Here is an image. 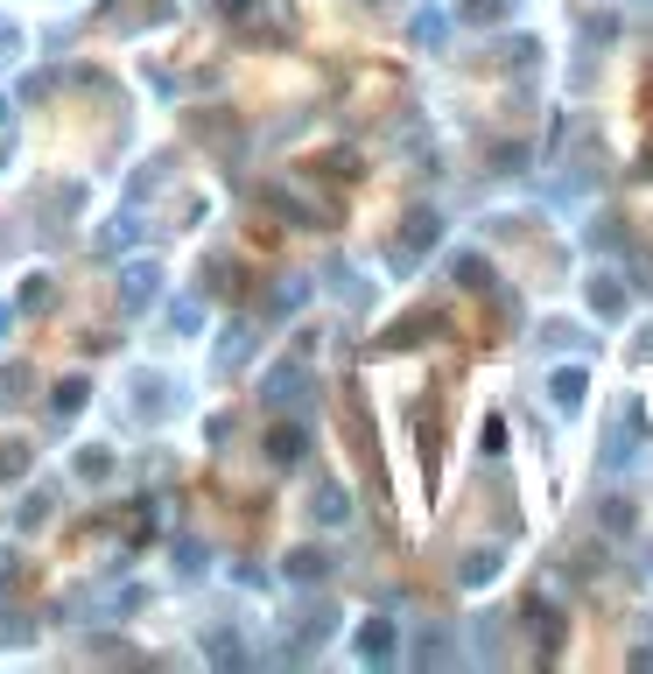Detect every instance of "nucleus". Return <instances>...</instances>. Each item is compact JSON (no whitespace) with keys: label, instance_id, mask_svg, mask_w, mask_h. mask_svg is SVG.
<instances>
[{"label":"nucleus","instance_id":"obj_1","mask_svg":"<svg viewBox=\"0 0 653 674\" xmlns=\"http://www.w3.org/2000/svg\"><path fill=\"white\" fill-rule=\"evenodd\" d=\"M640 449H646V408H640V394H626L612 408V429H604L598 463H604V471H632V463H640Z\"/></svg>","mask_w":653,"mask_h":674},{"label":"nucleus","instance_id":"obj_2","mask_svg":"<svg viewBox=\"0 0 653 674\" xmlns=\"http://www.w3.org/2000/svg\"><path fill=\"white\" fill-rule=\"evenodd\" d=\"M521 625H527V639H534L541 653H555L562 633H569V625H562V605H555V597H541V590H534L527 605H521Z\"/></svg>","mask_w":653,"mask_h":674},{"label":"nucleus","instance_id":"obj_3","mask_svg":"<svg viewBox=\"0 0 653 674\" xmlns=\"http://www.w3.org/2000/svg\"><path fill=\"white\" fill-rule=\"evenodd\" d=\"M584 295H590V309H598L604 323H618V317H626V289H618V275H604V267L584 281Z\"/></svg>","mask_w":653,"mask_h":674},{"label":"nucleus","instance_id":"obj_4","mask_svg":"<svg viewBox=\"0 0 653 674\" xmlns=\"http://www.w3.org/2000/svg\"><path fill=\"white\" fill-rule=\"evenodd\" d=\"M584 394H590V372H584V366H562L555 380H548V400H555L562 415H576V408H584Z\"/></svg>","mask_w":653,"mask_h":674},{"label":"nucleus","instance_id":"obj_5","mask_svg":"<svg viewBox=\"0 0 653 674\" xmlns=\"http://www.w3.org/2000/svg\"><path fill=\"white\" fill-rule=\"evenodd\" d=\"M436 239H443V218H436V212H414L394 253H400V260H414V253H422V246H436Z\"/></svg>","mask_w":653,"mask_h":674},{"label":"nucleus","instance_id":"obj_6","mask_svg":"<svg viewBox=\"0 0 653 674\" xmlns=\"http://www.w3.org/2000/svg\"><path fill=\"white\" fill-rule=\"evenodd\" d=\"M359 653H366V661H387V653H394V625H387V619H373V625L359 633Z\"/></svg>","mask_w":653,"mask_h":674},{"label":"nucleus","instance_id":"obj_7","mask_svg":"<svg viewBox=\"0 0 653 674\" xmlns=\"http://www.w3.org/2000/svg\"><path fill=\"white\" fill-rule=\"evenodd\" d=\"M507 14H513V0H464L471 28H492V22H507Z\"/></svg>","mask_w":653,"mask_h":674},{"label":"nucleus","instance_id":"obj_8","mask_svg":"<svg viewBox=\"0 0 653 674\" xmlns=\"http://www.w3.org/2000/svg\"><path fill=\"white\" fill-rule=\"evenodd\" d=\"M422 331H443V317H436V309H422V317L394 323V338H387V344H422Z\"/></svg>","mask_w":653,"mask_h":674},{"label":"nucleus","instance_id":"obj_9","mask_svg":"<svg viewBox=\"0 0 653 674\" xmlns=\"http://www.w3.org/2000/svg\"><path fill=\"white\" fill-rule=\"evenodd\" d=\"M267 457H274V463H295V457H303V429H274V436H267Z\"/></svg>","mask_w":653,"mask_h":674},{"label":"nucleus","instance_id":"obj_10","mask_svg":"<svg viewBox=\"0 0 653 674\" xmlns=\"http://www.w3.org/2000/svg\"><path fill=\"white\" fill-rule=\"evenodd\" d=\"M492 576H499V556H492V548L464 556V583H471V590H478V583H492Z\"/></svg>","mask_w":653,"mask_h":674},{"label":"nucleus","instance_id":"obj_11","mask_svg":"<svg viewBox=\"0 0 653 674\" xmlns=\"http://www.w3.org/2000/svg\"><path fill=\"white\" fill-rule=\"evenodd\" d=\"M457 281H464V289H492V267H485L478 253H464V260H457Z\"/></svg>","mask_w":653,"mask_h":674},{"label":"nucleus","instance_id":"obj_12","mask_svg":"<svg viewBox=\"0 0 653 674\" xmlns=\"http://www.w3.org/2000/svg\"><path fill=\"white\" fill-rule=\"evenodd\" d=\"M604 527H612V534H632V499H604Z\"/></svg>","mask_w":653,"mask_h":674},{"label":"nucleus","instance_id":"obj_13","mask_svg":"<svg viewBox=\"0 0 653 674\" xmlns=\"http://www.w3.org/2000/svg\"><path fill=\"white\" fill-rule=\"evenodd\" d=\"M485 457H507V422H499V415H485Z\"/></svg>","mask_w":653,"mask_h":674},{"label":"nucleus","instance_id":"obj_14","mask_svg":"<svg viewBox=\"0 0 653 674\" xmlns=\"http://www.w3.org/2000/svg\"><path fill=\"white\" fill-rule=\"evenodd\" d=\"M351 513V506H345V492H337V485H323V499H317V520H345Z\"/></svg>","mask_w":653,"mask_h":674},{"label":"nucleus","instance_id":"obj_15","mask_svg":"<svg viewBox=\"0 0 653 674\" xmlns=\"http://www.w3.org/2000/svg\"><path fill=\"white\" fill-rule=\"evenodd\" d=\"M534 56H541V50H534L527 36H513V42H507V64H534Z\"/></svg>","mask_w":653,"mask_h":674},{"label":"nucleus","instance_id":"obj_16","mask_svg":"<svg viewBox=\"0 0 653 674\" xmlns=\"http://www.w3.org/2000/svg\"><path fill=\"white\" fill-rule=\"evenodd\" d=\"M632 667H640V674H653V647H632Z\"/></svg>","mask_w":653,"mask_h":674}]
</instances>
